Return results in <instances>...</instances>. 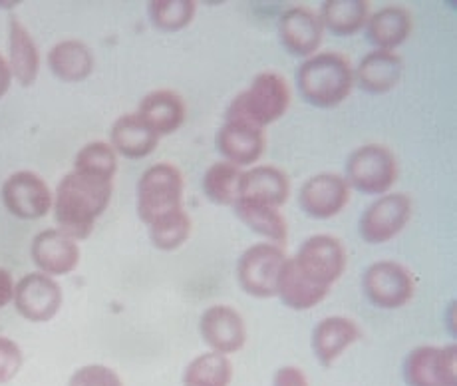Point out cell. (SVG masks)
Instances as JSON below:
<instances>
[{
	"label": "cell",
	"mask_w": 457,
	"mask_h": 386,
	"mask_svg": "<svg viewBox=\"0 0 457 386\" xmlns=\"http://www.w3.org/2000/svg\"><path fill=\"white\" fill-rule=\"evenodd\" d=\"M346 267V251L332 235H312L287 259L277 295L288 309L309 311L322 303Z\"/></svg>",
	"instance_id": "6da1fadb"
},
{
	"label": "cell",
	"mask_w": 457,
	"mask_h": 386,
	"mask_svg": "<svg viewBox=\"0 0 457 386\" xmlns=\"http://www.w3.org/2000/svg\"><path fill=\"white\" fill-rule=\"evenodd\" d=\"M113 180L87 172H70L58 183L54 196V219L58 231L70 239L82 241L94 231L98 219L110 206Z\"/></svg>",
	"instance_id": "7a4b0ae2"
},
{
	"label": "cell",
	"mask_w": 457,
	"mask_h": 386,
	"mask_svg": "<svg viewBox=\"0 0 457 386\" xmlns=\"http://www.w3.org/2000/svg\"><path fill=\"white\" fill-rule=\"evenodd\" d=\"M296 86L303 98L316 108H334L348 98L354 86V72L338 52H320L304 60L296 72Z\"/></svg>",
	"instance_id": "3957f363"
},
{
	"label": "cell",
	"mask_w": 457,
	"mask_h": 386,
	"mask_svg": "<svg viewBox=\"0 0 457 386\" xmlns=\"http://www.w3.org/2000/svg\"><path fill=\"white\" fill-rule=\"evenodd\" d=\"M291 104V90L283 76L275 72L259 74L247 90L235 96L228 104L225 120L247 122L251 126L265 130V126L277 122Z\"/></svg>",
	"instance_id": "277c9868"
},
{
	"label": "cell",
	"mask_w": 457,
	"mask_h": 386,
	"mask_svg": "<svg viewBox=\"0 0 457 386\" xmlns=\"http://www.w3.org/2000/svg\"><path fill=\"white\" fill-rule=\"evenodd\" d=\"M186 180L173 164H155L137 183V215L145 225L183 207Z\"/></svg>",
	"instance_id": "5b68a950"
},
{
	"label": "cell",
	"mask_w": 457,
	"mask_h": 386,
	"mask_svg": "<svg viewBox=\"0 0 457 386\" xmlns=\"http://www.w3.org/2000/svg\"><path fill=\"white\" fill-rule=\"evenodd\" d=\"M398 178V164L388 147L368 144L350 154L346 164V181L366 196H384Z\"/></svg>",
	"instance_id": "8992f818"
},
{
	"label": "cell",
	"mask_w": 457,
	"mask_h": 386,
	"mask_svg": "<svg viewBox=\"0 0 457 386\" xmlns=\"http://www.w3.org/2000/svg\"><path fill=\"white\" fill-rule=\"evenodd\" d=\"M285 251L275 243H257L243 253L237 265V275L245 293L259 299H270L277 295L278 281L283 275Z\"/></svg>",
	"instance_id": "52a82bcc"
},
{
	"label": "cell",
	"mask_w": 457,
	"mask_h": 386,
	"mask_svg": "<svg viewBox=\"0 0 457 386\" xmlns=\"http://www.w3.org/2000/svg\"><path fill=\"white\" fill-rule=\"evenodd\" d=\"M408 386H457V347H418L403 363Z\"/></svg>",
	"instance_id": "ba28073f"
},
{
	"label": "cell",
	"mask_w": 457,
	"mask_h": 386,
	"mask_svg": "<svg viewBox=\"0 0 457 386\" xmlns=\"http://www.w3.org/2000/svg\"><path fill=\"white\" fill-rule=\"evenodd\" d=\"M364 291L380 309H400L414 295V279L411 273L394 261H378L366 269Z\"/></svg>",
	"instance_id": "9c48e42d"
},
{
	"label": "cell",
	"mask_w": 457,
	"mask_h": 386,
	"mask_svg": "<svg viewBox=\"0 0 457 386\" xmlns=\"http://www.w3.org/2000/svg\"><path fill=\"white\" fill-rule=\"evenodd\" d=\"M411 217V201L403 193L382 196L366 209L360 219V235L366 243L382 245L394 239Z\"/></svg>",
	"instance_id": "30bf717a"
},
{
	"label": "cell",
	"mask_w": 457,
	"mask_h": 386,
	"mask_svg": "<svg viewBox=\"0 0 457 386\" xmlns=\"http://www.w3.org/2000/svg\"><path fill=\"white\" fill-rule=\"evenodd\" d=\"M12 301L26 321L46 323L62 306V289L44 273H29L14 285Z\"/></svg>",
	"instance_id": "8fae6325"
},
{
	"label": "cell",
	"mask_w": 457,
	"mask_h": 386,
	"mask_svg": "<svg viewBox=\"0 0 457 386\" xmlns=\"http://www.w3.org/2000/svg\"><path fill=\"white\" fill-rule=\"evenodd\" d=\"M3 201L14 217L40 219L50 212L54 197L40 175L34 172H16L4 181Z\"/></svg>",
	"instance_id": "7c38bea8"
},
{
	"label": "cell",
	"mask_w": 457,
	"mask_h": 386,
	"mask_svg": "<svg viewBox=\"0 0 457 386\" xmlns=\"http://www.w3.org/2000/svg\"><path fill=\"white\" fill-rule=\"evenodd\" d=\"M348 199L350 186L338 173L314 175L298 193L303 212L314 219H328L338 215L346 207Z\"/></svg>",
	"instance_id": "4fadbf2b"
},
{
	"label": "cell",
	"mask_w": 457,
	"mask_h": 386,
	"mask_svg": "<svg viewBox=\"0 0 457 386\" xmlns=\"http://www.w3.org/2000/svg\"><path fill=\"white\" fill-rule=\"evenodd\" d=\"M201 337L205 343L221 355H231L241 350L247 340V327L239 313L228 305H213L201 315Z\"/></svg>",
	"instance_id": "5bb4252c"
},
{
	"label": "cell",
	"mask_w": 457,
	"mask_h": 386,
	"mask_svg": "<svg viewBox=\"0 0 457 386\" xmlns=\"http://www.w3.org/2000/svg\"><path fill=\"white\" fill-rule=\"evenodd\" d=\"M30 256L40 273L48 277L68 275L80 263V248L62 231L46 230L34 237Z\"/></svg>",
	"instance_id": "9a60e30c"
},
{
	"label": "cell",
	"mask_w": 457,
	"mask_h": 386,
	"mask_svg": "<svg viewBox=\"0 0 457 386\" xmlns=\"http://www.w3.org/2000/svg\"><path fill=\"white\" fill-rule=\"evenodd\" d=\"M320 16L306 6H296L280 16L278 38L293 56L311 58L322 42Z\"/></svg>",
	"instance_id": "2e32d148"
},
{
	"label": "cell",
	"mask_w": 457,
	"mask_h": 386,
	"mask_svg": "<svg viewBox=\"0 0 457 386\" xmlns=\"http://www.w3.org/2000/svg\"><path fill=\"white\" fill-rule=\"evenodd\" d=\"M265 144L262 128L251 126L247 122L225 120L223 128L217 131V150L237 168L257 164L265 152Z\"/></svg>",
	"instance_id": "e0dca14e"
},
{
	"label": "cell",
	"mask_w": 457,
	"mask_h": 386,
	"mask_svg": "<svg viewBox=\"0 0 457 386\" xmlns=\"http://www.w3.org/2000/svg\"><path fill=\"white\" fill-rule=\"evenodd\" d=\"M137 116L157 138L170 136L186 122V102L173 90H155L139 104Z\"/></svg>",
	"instance_id": "ac0fdd59"
},
{
	"label": "cell",
	"mask_w": 457,
	"mask_h": 386,
	"mask_svg": "<svg viewBox=\"0 0 457 386\" xmlns=\"http://www.w3.org/2000/svg\"><path fill=\"white\" fill-rule=\"evenodd\" d=\"M288 193H291V181H288L287 173L275 165H257V168L241 173V199L261 201V204L280 209V206H285L288 199Z\"/></svg>",
	"instance_id": "d6986e66"
},
{
	"label": "cell",
	"mask_w": 457,
	"mask_h": 386,
	"mask_svg": "<svg viewBox=\"0 0 457 386\" xmlns=\"http://www.w3.org/2000/svg\"><path fill=\"white\" fill-rule=\"evenodd\" d=\"M402 58L390 50H374L356 68V82L368 94H386L398 86L402 78Z\"/></svg>",
	"instance_id": "ffe728a7"
},
{
	"label": "cell",
	"mask_w": 457,
	"mask_h": 386,
	"mask_svg": "<svg viewBox=\"0 0 457 386\" xmlns=\"http://www.w3.org/2000/svg\"><path fill=\"white\" fill-rule=\"evenodd\" d=\"M362 337L358 324L346 317H328L316 324L312 332L314 355L324 366H330L345 350Z\"/></svg>",
	"instance_id": "44dd1931"
},
{
	"label": "cell",
	"mask_w": 457,
	"mask_h": 386,
	"mask_svg": "<svg viewBox=\"0 0 457 386\" xmlns=\"http://www.w3.org/2000/svg\"><path fill=\"white\" fill-rule=\"evenodd\" d=\"M110 138L113 152L129 157V160H142V157L152 154L160 142V138L144 124V120L137 113H126V116L118 118L116 124L112 126Z\"/></svg>",
	"instance_id": "7402d4cb"
},
{
	"label": "cell",
	"mask_w": 457,
	"mask_h": 386,
	"mask_svg": "<svg viewBox=\"0 0 457 386\" xmlns=\"http://www.w3.org/2000/svg\"><path fill=\"white\" fill-rule=\"evenodd\" d=\"M48 66L58 80L76 84L92 74L94 55L80 40H64L50 50Z\"/></svg>",
	"instance_id": "603a6c76"
},
{
	"label": "cell",
	"mask_w": 457,
	"mask_h": 386,
	"mask_svg": "<svg viewBox=\"0 0 457 386\" xmlns=\"http://www.w3.org/2000/svg\"><path fill=\"white\" fill-rule=\"evenodd\" d=\"M411 32V14L402 6L380 8L368 21V40L378 50L394 52L395 46L406 42Z\"/></svg>",
	"instance_id": "cb8c5ba5"
},
{
	"label": "cell",
	"mask_w": 457,
	"mask_h": 386,
	"mask_svg": "<svg viewBox=\"0 0 457 386\" xmlns=\"http://www.w3.org/2000/svg\"><path fill=\"white\" fill-rule=\"evenodd\" d=\"M233 209L237 217H239L245 225L251 227L254 233L267 237V239H270L275 245L287 243L288 225L285 215L278 212V207L261 204V201L237 197Z\"/></svg>",
	"instance_id": "d4e9b609"
},
{
	"label": "cell",
	"mask_w": 457,
	"mask_h": 386,
	"mask_svg": "<svg viewBox=\"0 0 457 386\" xmlns=\"http://www.w3.org/2000/svg\"><path fill=\"white\" fill-rule=\"evenodd\" d=\"M8 48H11V66L12 76L22 86H32L40 70V55L34 44L30 32L24 29L19 19H11V37H8Z\"/></svg>",
	"instance_id": "484cf974"
},
{
	"label": "cell",
	"mask_w": 457,
	"mask_h": 386,
	"mask_svg": "<svg viewBox=\"0 0 457 386\" xmlns=\"http://www.w3.org/2000/svg\"><path fill=\"white\" fill-rule=\"evenodd\" d=\"M366 0H328L320 8V22L334 37H353L368 22Z\"/></svg>",
	"instance_id": "4316f807"
},
{
	"label": "cell",
	"mask_w": 457,
	"mask_h": 386,
	"mask_svg": "<svg viewBox=\"0 0 457 386\" xmlns=\"http://www.w3.org/2000/svg\"><path fill=\"white\" fill-rule=\"evenodd\" d=\"M233 381V365L221 353H205L187 365L183 373L186 386H228Z\"/></svg>",
	"instance_id": "83f0119b"
},
{
	"label": "cell",
	"mask_w": 457,
	"mask_h": 386,
	"mask_svg": "<svg viewBox=\"0 0 457 386\" xmlns=\"http://www.w3.org/2000/svg\"><path fill=\"white\" fill-rule=\"evenodd\" d=\"M147 230L154 248L162 251H173L181 248V245L189 239L191 217L187 215L186 209L181 207L160 219H155L154 223L147 225Z\"/></svg>",
	"instance_id": "f1b7e54d"
},
{
	"label": "cell",
	"mask_w": 457,
	"mask_h": 386,
	"mask_svg": "<svg viewBox=\"0 0 457 386\" xmlns=\"http://www.w3.org/2000/svg\"><path fill=\"white\" fill-rule=\"evenodd\" d=\"M241 172L228 162H217L204 175V191L217 206H233L239 197Z\"/></svg>",
	"instance_id": "f546056e"
},
{
	"label": "cell",
	"mask_w": 457,
	"mask_h": 386,
	"mask_svg": "<svg viewBox=\"0 0 457 386\" xmlns=\"http://www.w3.org/2000/svg\"><path fill=\"white\" fill-rule=\"evenodd\" d=\"M197 3L193 0H154L149 3V19L163 32H178L191 24Z\"/></svg>",
	"instance_id": "4dcf8cb0"
},
{
	"label": "cell",
	"mask_w": 457,
	"mask_h": 386,
	"mask_svg": "<svg viewBox=\"0 0 457 386\" xmlns=\"http://www.w3.org/2000/svg\"><path fill=\"white\" fill-rule=\"evenodd\" d=\"M74 170L102 175L105 180H113L118 172V157L113 147L105 142H92L78 152L74 160Z\"/></svg>",
	"instance_id": "1f68e13d"
},
{
	"label": "cell",
	"mask_w": 457,
	"mask_h": 386,
	"mask_svg": "<svg viewBox=\"0 0 457 386\" xmlns=\"http://www.w3.org/2000/svg\"><path fill=\"white\" fill-rule=\"evenodd\" d=\"M68 386H124V382L110 366L87 365L78 368Z\"/></svg>",
	"instance_id": "d6a6232c"
},
{
	"label": "cell",
	"mask_w": 457,
	"mask_h": 386,
	"mask_svg": "<svg viewBox=\"0 0 457 386\" xmlns=\"http://www.w3.org/2000/svg\"><path fill=\"white\" fill-rule=\"evenodd\" d=\"M22 366V350L14 340L0 337V384L11 382Z\"/></svg>",
	"instance_id": "836d02e7"
},
{
	"label": "cell",
	"mask_w": 457,
	"mask_h": 386,
	"mask_svg": "<svg viewBox=\"0 0 457 386\" xmlns=\"http://www.w3.org/2000/svg\"><path fill=\"white\" fill-rule=\"evenodd\" d=\"M275 386H309V381L301 368L283 366L275 374Z\"/></svg>",
	"instance_id": "e575fe53"
},
{
	"label": "cell",
	"mask_w": 457,
	"mask_h": 386,
	"mask_svg": "<svg viewBox=\"0 0 457 386\" xmlns=\"http://www.w3.org/2000/svg\"><path fill=\"white\" fill-rule=\"evenodd\" d=\"M12 295H14L12 277L6 269L0 267V309L12 301Z\"/></svg>",
	"instance_id": "d590c367"
},
{
	"label": "cell",
	"mask_w": 457,
	"mask_h": 386,
	"mask_svg": "<svg viewBox=\"0 0 457 386\" xmlns=\"http://www.w3.org/2000/svg\"><path fill=\"white\" fill-rule=\"evenodd\" d=\"M11 80H12V72L11 66H8V60H4V56L0 55V98L8 92L11 88Z\"/></svg>",
	"instance_id": "8d00e7d4"
}]
</instances>
